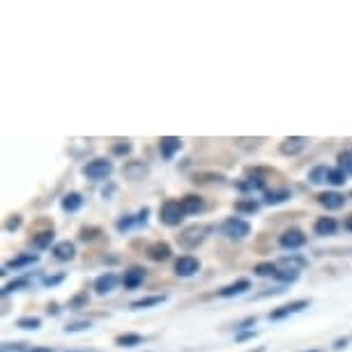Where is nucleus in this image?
Returning <instances> with one entry per match:
<instances>
[{
  "mask_svg": "<svg viewBox=\"0 0 352 352\" xmlns=\"http://www.w3.org/2000/svg\"><path fill=\"white\" fill-rule=\"evenodd\" d=\"M214 230L212 226H208V223H196V226H189V228H184L182 232H180V244L184 249H196L198 244H203L205 240H208V235L210 232Z\"/></svg>",
  "mask_w": 352,
  "mask_h": 352,
  "instance_id": "1",
  "label": "nucleus"
},
{
  "mask_svg": "<svg viewBox=\"0 0 352 352\" xmlns=\"http://www.w3.org/2000/svg\"><path fill=\"white\" fill-rule=\"evenodd\" d=\"M221 232L226 237H230V240H244V237L251 235V223L240 217H228L221 223Z\"/></svg>",
  "mask_w": 352,
  "mask_h": 352,
  "instance_id": "2",
  "label": "nucleus"
},
{
  "mask_svg": "<svg viewBox=\"0 0 352 352\" xmlns=\"http://www.w3.org/2000/svg\"><path fill=\"white\" fill-rule=\"evenodd\" d=\"M81 173L88 180H109L113 173V164L109 159H92L81 168Z\"/></svg>",
  "mask_w": 352,
  "mask_h": 352,
  "instance_id": "3",
  "label": "nucleus"
},
{
  "mask_svg": "<svg viewBox=\"0 0 352 352\" xmlns=\"http://www.w3.org/2000/svg\"><path fill=\"white\" fill-rule=\"evenodd\" d=\"M184 217H187V212L182 210L180 201H166L162 205V210H159V219L166 226H180L184 221Z\"/></svg>",
  "mask_w": 352,
  "mask_h": 352,
  "instance_id": "4",
  "label": "nucleus"
},
{
  "mask_svg": "<svg viewBox=\"0 0 352 352\" xmlns=\"http://www.w3.org/2000/svg\"><path fill=\"white\" fill-rule=\"evenodd\" d=\"M278 244H281V249H285V251H297L307 244V235H304L300 228H288L281 232Z\"/></svg>",
  "mask_w": 352,
  "mask_h": 352,
  "instance_id": "5",
  "label": "nucleus"
},
{
  "mask_svg": "<svg viewBox=\"0 0 352 352\" xmlns=\"http://www.w3.org/2000/svg\"><path fill=\"white\" fill-rule=\"evenodd\" d=\"M309 300H295V302H290V304H283V307H278L274 311H270V320H283V318H288V316H295V314H300V311L304 309H309Z\"/></svg>",
  "mask_w": 352,
  "mask_h": 352,
  "instance_id": "6",
  "label": "nucleus"
},
{
  "mask_svg": "<svg viewBox=\"0 0 352 352\" xmlns=\"http://www.w3.org/2000/svg\"><path fill=\"white\" fill-rule=\"evenodd\" d=\"M198 270H201V263H198V258H194V256H180L175 261V274L182 278L194 276Z\"/></svg>",
  "mask_w": 352,
  "mask_h": 352,
  "instance_id": "7",
  "label": "nucleus"
},
{
  "mask_svg": "<svg viewBox=\"0 0 352 352\" xmlns=\"http://www.w3.org/2000/svg\"><path fill=\"white\" fill-rule=\"evenodd\" d=\"M39 263V256L37 254H21V256H16V258H12L10 263H5L3 265V272L0 274H8V272H19V270H25V267H32V265H37Z\"/></svg>",
  "mask_w": 352,
  "mask_h": 352,
  "instance_id": "8",
  "label": "nucleus"
},
{
  "mask_svg": "<svg viewBox=\"0 0 352 352\" xmlns=\"http://www.w3.org/2000/svg\"><path fill=\"white\" fill-rule=\"evenodd\" d=\"M182 150V141L177 136H162L159 138V155H162L166 162H170L177 152Z\"/></svg>",
  "mask_w": 352,
  "mask_h": 352,
  "instance_id": "9",
  "label": "nucleus"
},
{
  "mask_svg": "<svg viewBox=\"0 0 352 352\" xmlns=\"http://www.w3.org/2000/svg\"><path fill=\"white\" fill-rule=\"evenodd\" d=\"M307 138L304 136H288V138H283L281 145H278V152L285 157H295V155H300V152L307 148Z\"/></svg>",
  "mask_w": 352,
  "mask_h": 352,
  "instance_id": "10",
  "label": "nucleus"
},
{
  "mask_svg": "<svg viewBox=\"0 0 352 352\" xmlns=\"http://www.w3.org/2000/svg\"><path fill=\"white\" fill-rule=\"evenodd\" d=\"M53 258L56 261H60V263H69V261H74V256H76V247H74V242H69V240H65V242H58V244H53Z\"/></svg>",
  "mask_w": 352,
  "mask_h": 352,
  "instance_id": "11",
  "label": "nucleus"
},
{
  "mask_svg": "<svg viewBox=\"0 0 352 352\" xmlns=\"http://www.w3.org/2000/svg\"><path fill=\"white\" fill-rule=\"evenodd\" d=\"M247 290H251V281H249V278H237L235 283H230V285H226V288L219 290V297H223V300H230V297L244 295Z\"/></svg>",
  "mask_w": 352,
  "mask_h": 352,
  "instance_id": "12",
  "label": "nucleus"
},
{
  "mask_svg": "<svg viewBox=\"0 0 352 352\" xmlns=\"http://www.w3.org/2000/svg\"><path fill=\"white\" fill-rule=\"evenodd\" d=\"M118 283H120L118 274H113V272H106V274L97 276L95 290H97V295H109V292H113V290L118 288Z\"/></svg>",
  "mask_w": 352,
  "mask_h": 352,
  "instance_id": "13",
  "label": "nucleus"
},
{
  "mask_svg": "<svg viewBox=\"0 0 352 352\" xmlns=\"http://www.w3.org/2000/svg\"><path fill=\"white\" fill-rule=\"evenodd\" d=\"M145 254H148L152 263H164L173 256V249H170V244H166V242H155V244H150Z\"/></svg>",
  "mask_w": 352,
  "mask_h": 352,
  "instance_id": "14",
  "label": "nucleus"
},
{
  "mask_svg": "<svg viewBox=\"0 0 352 352\" xmlns=\"http://www.w3.org/2000/svg\"><path fill=\"white\" fill-rule=\"evenodd\" d=\"M318 203H320L324 210L334 212V210H341L345 205V196L338 194V191H324V194L318 196Z\"/></svg>",
  "mask_w": 352,
  "mask_h": 352,
  "instance_id": "15",
  "label": "nucleus"
},
{
  "mask_svg": "<svg viewBox=\"0 0 352 352\" xmlns=\"http://www.w3.org/2000/svg\"><path fill=\"white\" fill-rule=\"evenodd\" d=\"M143 281H145V270L143 267H129L122 276V285L127 290H136Z\"/></svg>",
  "mask_w": 352,
  "mask_h": 352,
  "instance_id": "16",
  "label": "nucleus"
},
{
  "mask_svg": "<svg viewBox=\"0 0 352 352\" xmlns=\"http://www.w3.org/2000/svg\"><path fill=\"white\" fill-rule=\"evenodd\" d=\"M122 173H124V177H127V180L136 182V180H143V177L150 173V168L143 162H127V164H124Z\"/></svg>",
  "mask_w": 352,
  "mask_h": 352,
  "instance_id": "17",
  "label": "nucleus"
},
{
  "mask_svg": "<svg viewBox=\"0 0 352 352\" xmlns=\"http://www.w3.org/2000/svg\"><path fill=\"white\" fill-rule=\"evenodd\" d=\"M338 228V221L334 217H320L318 221L314 223V230H316V235H320V237H327V235H334Z\"/></svg>",
  "mask_w": 352,
  "mask_h": 352,
  "instance_id": "18",
  "label": "nucleus"
},
{
  "mask_svg": "<svg viewBox=\"0 0 352 352\" xmlns=\"http://www.w3.org/2000/svg\"><path fill=\"white\" fill-rule=\"evenodd\" d=\"M180 203H182V210L187 212V214H198V212L205 210V201L201 196H196V194L184 196Z\"/></svg>",
  "mask_w": 352,
  "mask_h": 352,
  "instance_id": "19",
  "label": "nucleus"
},
{
  "mask_svg": "<svg viewBox=\"0 0 352 352\" xmlns=\"http://www.w3.org/2000/svg\"><path fill=\"white\" fill-rule=\"evenodd\" d=\"M166 302V295H152V297H141V300H134L129 304L131 311H141V309H152L159 307V304Z\"/></svg>",
  "mask_w": 352,
  "mask_h": 352,
  "instance_id": "20",
  "label": "nucleus"
},
{
  "mask_svg": "<svg viewBox=\"0 0 352 352\" xmlns=\"http://www.w3.org/2000/svg\"><path fill=\"white\" fill-rule=\"evenodd\" d=\"M290 198V191L288 189H274V191H265L263 194V203L274 208V205H281Z\"/></svg>",
  "mask_w": 352,
  "mask_h": 352,
  "instance_id": "21",
  "label": "nucleus"
},
{
  "mask_svg": "<svg viewBox=\"0 0 352 352\" xmlns=\"http://www.w3.org/2000/svg\"><path fill=\"white\" fill-rule=\"evenodd\" d=\"M53 240H56V232L53 230H42V232H37V235H32V249H37V251H44V249H49Z\"/></svg>",
  "mask_w": 352,
  "mask_h": 352,
  "instance_id": "22",
  "label": "nucleus"
},
{
  "mask_svg": "<svg viewBox=\"0 0 352 352\" xmlns=\"http://www.w3.org/2000/svg\"><path fill=\"white\" fill-rule=\"evenodd\" d=\"M235 187L240 191H244V194H249V191H265V177H261V175L247 177V180L237 182Z\"/></svg>",
  "mask_w": 352,
  "mask_h": 352,
  "instance_id": "23",
  "label": "nucleus"
},
{
  "mask_svg": "<svg viewBox=\"0 0 352 352\" xmlns=\"http://www.w3.org/2000/svg\"><path fill=\"white\" fill-rule=\"evenodd\" d=\"M60 208L65 212H78L83 208V196L76 194V191H72V194H65L63 201H60Z\"/></svg>",
  "mask_w": 352,
  "mask_h": 352,
  "instance_id": "24",
  "label": "nucleus"
},
{
  "mask_svg": "<svg viewBox=\"0 0 352 352\" xmlns=\"http://www.w3.org/2000/svg\"><path fill=\"white\" fill-rule=\"evenodd\" d=\"M329 170L331 168H327V166H322V164L314 166V168L309 170V182L316 184V187H318V184H324V182L329 180Z\"/></svg>",
  "mask_w": 352,
  "mask_h": 352,
  "instance_id": "25",
  "label": "nucleus"
},
{
  "mask_svg": "<svg viewBox=\"0 0 352 352\" xmlns=\"http://www.w3.org/2000/svg\"><path fill=\"white\" fill-rule=\"evenodd\" d=\"M276 265L281 270H297V272H300L302 267H307V258H302V256H283Z\"/></svg>",
  "mask_w": 352,
  "mask_h": 352,
  "instance_id": "26",
  "label": "nucleus"
},
{
  "mask_svg": "<svg viewBox=\"0 0 352 352\" xmlns=\"http://www.w3.org/2000/svg\"><path fill=\"white\" fill-rule=\"evenodd\" d=\"M30 288V278L28 276H19V278H12L10 283L3 285V297L10 295V292H16V290H25Z\"/></svg>",
  "mask_w": 352,
  "mask_h": 352,
  "instance_id": "27",
  "label": "nucleus"
},
{
  "mask_svg": "<svg viewBox=\"0 0 352 352\" xmlns=\"http://www.w3.org/2000/svg\"><path fill=\"white\" fill-rule=\"evenodd\" d=\"M258 210H261V203L254 198H244V201L235 203V212H240V214H256Z\"/></svg>",
  "mask_w": 352,
  "mask_h": 352,
  "instance_id": "28",
  "label": "nucleus"
},
{
  "mask_svg": "<svg viewBox=\"0 0 352 352\" xmlns=\"http://www.w3.org/2000/svg\"><path fill=\"white\" fill-rule=\"evenodd\" d=\"M118 348H134V345H143V336L141 334H120L116 338Z\"/></svg>",
  "mask_w": 352,
  "mask_h": 352,
  "instance_id": "29",
  "label": "nucleus"
},
{
  "mask_svg": "<svg viewBox=\"0 0 352 352\" xmlns=\"http://www.w3.org/2000/svg\"><path fill=\"white\" fill-rule=\"evenodd\" d=\"M16 327L19 329L35 331V329L42 327V320H39V318H35V316H23V318H19V320H16Z\"/></svg>",
  "mask_w": 352,
  "mask_h": 352,
  "instance_id": "30",
  "label": "nucleus"
},
{
  "mask_svg": "<svg viewBox=\"0 0 352 352\" xmlns=\"http://www.w3.org/2000/svg\"><path fill=\"white\" fill-rule=\"evenodd\" d=\"M256 276H263V278H267V276H276V272H278V265L276 263H258L256 267Z\"/></svg>",
  "mask_w": 352,
  "mask_h": 352,
  "instance_id": "31",
  "label": "nucleus"
},
{
  "mask_svg": "<svg viewBox=\"0 0 352 352\" xmlns=\"http://www.w3.org/2000/svg\"><path fill=\"white\" fill-rule=\"evenodd\" d=\"M348 173H345V170H341V168H338V166H336V168H331L329 170V184H331V187H343V184L345 182H348Z\"/></svg>",
  "mask_w": 352,
  "mask_h": 352,
  "instance_id": "32",
  "label": "nucleus"
},
{
  "mask_svg": "<svg viewBox=\"0 0 352 352\" xmlns=\"http://www.w3.org/2000/svg\"><path fill=\"white\" fill-rule=\"evenodd\" d=\"M134 226H138V219L134 214H124V217L118 219L116 228H118V232H127V230L134 228Z\"/></svg>",
  "mask_w": 352,
  "mask_h": 352,
  "instance_id": "33",
  "label": "nucleus"
},
{
  "mask_svg": "<svg viewBox=\"0 0 352 352\" xmlns=\"http://www.w3.org/2000/svg\"><path fill=\"white\" fill-rule=\"evenodd\" d=\"M90 327H92L90 320H72V322L65 324V334H78V331H85Z\"/></svg>",
  "mask_w": 352,
  "mask_h": 352,
  "instance_id": "34",
  "label": "nucleus"
},
{
  "mask_svg": "<svg viewBox=\"0 0 352 352\" xmlns=\"http://www.w3.org/2000/svg\"><path fill=\"white\" fill-rule=\"evenodd\" d=\"M274 278H278L281 283H295L297 278H300V272L297 270H278Z\"/></svg>",
  "mask_w": 352,
  "mask_h": 352,
  "instance_id": "35",
  "label": "nucleus"
},
{
  "mask_svg": "<svg viewBox=\"0 0 352 352\" xmlns=\"http://www.w3.org/2000/svg\"><path fill=\"white\" fill-rule=\"evenodd\" d=\"M111 150L116 157H129L131 155V143L129 141H118Z\"/></svg>",
  "mask_w": 352,
  "mask_h": 352,
  "instance_id": "36",
  "label": "nucleus"
},
{
  "mask_svg": "<svg viewBox=\"0 0 352 352\" xmlns=\"http://www.w3.org/2000/svg\"><path fill=\"white\" fill-rule=\"evenodd\" d=\"M338 168L352 175V152H341V155H338Z\"/></svg>",
  "mask_w": 352,
  "mask_h": 352,
  "instance_id": "37",
  "label": "nucleus"
},
{
  "mask_svg": "<svg viewBox=\"0 0 352 352\" xmlns=\"http://www.w3.org/2000/svg\"><path fill=\"white\" fill-rule=\"evenodd\" d=\"M99 235H102V230H99V228H81V235H78V240H81V242H92V240H97Z\"/></svg>",
  "mask_w": 352,
  "mask_h": 352,
  "instance_id": "38",
  "label": "nucleus"
},
{
  "mask_svg": "<svg viewBox=\"0 0 352 352\" xmlns=\"http://www.w3.org/2000/svg\"><path fill=\"white\" fill-rule=\"evenodd\" d=\"M21 223H23L21 214H14V217H10L8 221H5V230H8V232H14V230L21 228Z\"/></svg>",
  "mask_w": 352,
  "mask_h": 352,
  "instance_id": "39",
  "label": "nucleus"
},
{
  "mask_svg": "<svg viewBox=\"0 0 352 352\" xmlns=\"http://www.w3.org/2000/svg\"><path fill=\"white\" fill-rule=\"evenodd\" d=\"M63 281H65V274H46L42 278V285H46V288H53V285H58Z\"/></svg>",
  "mask_w": 352,
  "mask_h": 352,
  "instance_id": "40",
  "label": "nucleus"
},
{
  "mask_svg": "<svg viewBox=\"0 0 352 352\" xmlns=\"http://www.w3.org/2000/svg\"><path fill=\"white\" fill-rule=\"evenodd\" d=\"M28 343H3V352H28Z\"/></svg>",
  "mask_w": 352,
  "mask_h": 352,
  "instance_id": "41",
  "label": "nucleus"
},
{
  "mask_svg": "<svg viewBox=\"0 0 352 352\" xmlns=\"http://www.w3.org/2000/svg\"><path fill=\"white\" fill-rule=\"evenodd\" d=\"M88 304V295H76L74 300H69V311H78Z\"/></svg>",
  "mask_w": 352,
  "mask_h": 352,
  "instance_id": "42",
  "label": "nucleus"
},
{
  "mask_svg": "<svg viewBox=\"0 0 352 352\" xmlns=\"http://www.w3.org/2000/svg\"><path fill=\"white\" fill-rule=\"evenodd\" d=\"M254 324H256V316H249L242 322L235 324V331H249V327H254Z\"/></svg>",
  "mask_w": 352,
  "mask_h": 352,
  "instance_id": "43",
  "label": "nucleus"
},
{
  "mask_svg": "<svg viewBox=\"0 0 352 352\" xmlns=\"http://www.w3.org/2000/svg\"><path fill=\"white\" fill-rule=\"evenodd\" d=\"M148 217H150V208H143V210L136 214V219H138V226H145V223H148Z\"/></svg>",
  "mask_w": 352,
  "mask_h": 352,
  "instance_id": "44",
  "label": "nucleus"
},
{
  "mask_svg": "<svg viewBox=\"0 0 352 352\" xmlns=\"http://www.w3.org/2000/svg\"><path fill=\"white\" fill-rule=\"evenodd\" d=\"M256 336V331L254 329H249V331H240V334L235 336V341H249V338H254Z\"/></svg>",
  "mask_w": 352,
  "mask_h": 352,
  "instance_id": "45",
  "label": "nucleus"
},
{
  "mask_svg": "<svg viewBox=\"0 0 352 352\" xmlns=\"http://www.w3.org/2000/svg\"><path fill=\"white\" fill-rule=\"evenodd\" d=\"M46 314H49V316H58V314H60V307H58V304L53 302V304H49V307H46Z\"/></svg>",
  "mask_w": 352,
  "mask_h": 352,
  "instance_id": "46",
  "label": "nucleus"
},
{
  "mask_svg": "<svg viewBox=\"0 0 352 352\" xmlns=\"http://www.w3.org/2000/svg\"><path fill=\"white\" fill-rule=\"evenodd\" d=\"M345 345H348V338H338V341L334 343V350H343Z\"/></svg>",
  "mask_w": 352,
  "mask_h": 352,
  "instance_id": "47",
  "label": "nucleus"
},
{
  "mask_svg": "<svg viewBox=\"0 0 352 352\" xmlns=\"http://www.w3.org/2000/svg\"><path fill=\"white\" fill-rule=\"evenodd\" d=\"M28 352H56V350H51V348H44V345H37V348H30Z\"/></svg>",
  "mask_w": 352,
  "mask_h": 352,
  "instance_id": "48",
  "label": "nucleus"
},
{
  "mask_svg": "<svg viewBox=\"0 0 352 352\" xmlns=\"http://www.w3.org/2000/svg\"><path fill=\"white\" fill-rule=\"evenodd\" d=\"M343 226H345V230H350V232H352V214H350V217H345V223H343Z\"/></svg>",
  "mask_w": 352,
  "mask_h": 352,
  "instance_id": "49",
  "label": "nucleus"
},
{
  "mask_svg": "<svg viewBox=\"0 0 352 352\" xmlns=\"http://www.w3.org/2000/svg\"><path fill=\"white\" fill-rule=\"evenodd\" d=\"M249 352H265V348H256V350H249Z\"/></svg>",
  "mask_w": 352,
  "mask_h": 352,
  "instance_id": "50",
  "label": "nucleus"
},
{
  "mask_svg": "<svg viewBox=\"0 0 352 352\" xmlns=\"http://www.w3.org/2000/svg\"><path fill=\"white\" fill-rule=\"evenodd\" d=\"M67 352H81V350H67Z\"/></svg>",
  "mask_w": 352,
  "mask_h": 352,
  "instance_id": "51",
  "label": "nucleus"
},
{
  "mask_svg": "<svg viewBox=\"0 0 352 352\" xmlns=\"http://www.w3.org/2000/svg\"><path fill=\"white\" fill-rule=\"evenodd\" d=\"M307 352H318V350H307Z\"/></svg>",
  "mask_w": 352,
  "mask_h": 352,
  "instance_id": "52",
  "label": "nucleus"
},
{
  "mask_svg": "<svg viewBox=\"0 0 352 352\" xmlns=\"http://www.w3.org/2000/svg\"><path fill=\"white\" fill-rule=\"evenodd\" d=\"M350 196H352V194H350Z\"/></svg>",
  "mask_w": 352,
  "mask_h": 352,
  "instance_id": "53",
  "label": "nucleus"
}]
</instances>
